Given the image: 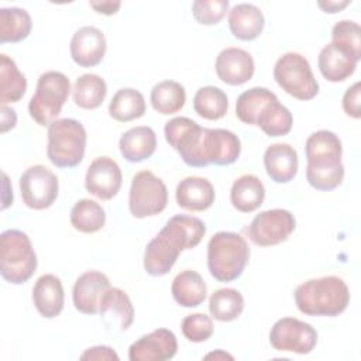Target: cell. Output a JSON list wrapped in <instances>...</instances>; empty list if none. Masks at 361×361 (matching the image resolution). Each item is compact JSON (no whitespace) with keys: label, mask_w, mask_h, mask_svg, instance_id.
<instances>
[{"label":"cell","mask_w":361,"mask_h":361,"mask_svg":"<svg viewBox=\"0 0 361 361\" xmlns=\"http://www.w3.org/2000/svg\"><path fill=\"white\" fill-rule=\"evenodd\" d=\"M265 25L262 11L251 3L235 4L228 13L231 34L241 41H252L259 37Z\"/></svg>","instance_id":"d4e9b609"},{"label":"cell","mask_w":361,"mask_h":361,"mask_svg":"<svg viewBox=\"0 0 361 361\" xmlns=\"http://www.w3.org/2000/svg\"><path fill=\"white\" fill-rule=\"evenodd\" d=\"M361 85L360 82H355L353 86H350L344 96H343V110L347 116L353 118H360L361 117Z\"/></svg>","instance_id":"b9f144b4"},{"label":"cell","mask_w":361,"mask_h":361,"mask_svg":"<svg viewBox=\"0 0 361 361\" xmlns=\"http://www.w3.org/2000/svg\"><path fill=\"white\" fill-rule=\"evenodd\" d=\"M86 141V130L80 121L58 118L48 126V159L56 168H75L85 157Z\"/></svg>","instance_id":"8992f818"},{"label":"cell","mask_w":361,"mask_h":361,"mask_svg":"<svg viewBox=\"0 0 361 361\" xmlns=\"http://www.w3.org/2000/svg\"><path fill=\"white\" fill-rule=\"evenodd\" d=\"M178 351L176 336L168 329H157L128 348L130 361H166L175 357Z\"/></svg>","instance_id":"9a60e30c"},{"label":"cell","mask_w":361,"mask_h":361,"mask_svg":"<svg viewBox=\"0 0 361 361\" xmlns=\"http://www.w3.org/2000/svg\"><path fill=\"white\" fill-rule=\"evenodd\" d=\"M348 4H350L348 0H345V1H319V3H317V6H319L324 13H330V14L340 11L341 8L347 7Z\"/></svg>","instance_id":"bcb514c9"},{"label":"cell","mask_w":361,"mask_h":361,"mask_svg":"<svg viewBox=\"0 0 361 361\" xmlns=\"http://www.w3.org/2000/svg\"><path fill=\"white\" fill-rule=\"evenodd\" d=\"M23 203L34 210H45L58 197L59 182L56 175L44 165H32L20 176Z\"/></svg>","instance_id":"8fae6325"},{"label":"cell","mask_w":361,"mask_h":361,"mask_svg":"<svg viewBox=\"0 0 361 361\" xmlns=\"http://www.w3.org/2000/svg\"><path fill=\"white\" fill-rule=\"evenodd\" d=\"M293 298L299 312L306 316L334 317L347 309L350 290L341 278L327 275L303 282L295 289Z\"/></svg>","instance_id":"3957f363"},{"label":"cell","mask_w":361,"mask_h":361,"mask_svg":"<svg viewBox=\"0 0 361 361\" xmlns=\"http://www.w3.org/2000/svg\"><path fill=\"white\" fill-rule=\"evenodd\" d=\"M99 314L107 317L111 316L118 322L120 330H127L134 320V307L128 295L120 288H109L103 295Z\"/></svg>","instance_id":"e575fe53"},{"label":"cell","mask_w":361,"mask_h":361,"mask_svg":"<svg viewBox=\"0 0 361 361\" xmlns=\"http://www.w3.org/2000/svg\"><path fill=\"white\" fill-rule=\"evenodd\" d=\"M32 28L31 16L20 7L0 8V42H20L25 39Z\"/></svg>","instance_id":"4dcf8cb0"},{"label":"cell","mask_w":361,"mask_h":361,"mask_svg":"<svg viewBox=\"0 0 361 361\" xmlns=\"http://www.w3.org/2000/svg\"><path fill=\"white\" fill-rule=\"evenodd\" d=\"M123 158L128 162H142L151 158L157 149V134L148 126H137L127 130L118 141Z\"/></svg>","instance_id":"cb8c5ba5"},{"label":"cell","mask_w":361,"mask_h":361,"mask_svg":"<svg viewBox=\"0 0 361 361\" xmlns=\"http://www.w3.org/2000/svg\"><path fill=\"white\" fill-rule=\"evenodd\" d=\"M357 63L358 61L350 52L333 42L324 45L317 58L319 71L329 82L345 80L355 72Z\"/></svg>","instance_id":"603a6c76"},{"label":"cell","mask_w":361,"mask_h":361,"mask_svg":"<svg viewBox=\"0 0 361 361\" xmlns=\"http://www.w3.org/2000/svg\"><path fill=\"white\" fill-rule=\"evenodd\" d=\"M204 358L206 360H209V358H214V360H226V358H228V360H233V355H230V354H227V353H224L221 350H217L214 353L207 354Z\"/></svg>","instance_id":"7dc6e473"},{"label":"cell","mask_w":361,"mask_h":361,"mask_svg":"<svg viewBox=\"0 0 361 361\" xmlns=\"http://www.w3.org/2000/svg\"><path fill=\"white\" fill-rule=\"evenodd\" d=\"M276 99V94L267 87H251L243 92L235 102V116L237 118L248 126H255L257 118L271 100Z\"/></svg>","instance_id":"8d00e7d4"},{"label":"cell","mask_w":361,"mask_h":361,"mask_svg":"<svg viewBox=\"0 0 361 361\" xmlns=\"http://www.w3.org/2000/svg\"><path fill=\"white\" fill-rule=\"evenodd\" d=\"M27 90V79L16 62L6 54L0 55V103H16L23 99Z\"/></svg>","instance_id":"f1b7e54d"},{"label":"cell","mask_w":361,"mask_h":361,"mask_svg":"<svg viewBox=\"0 0 361 361\" xmlns=\"http://www.w3.org/2000/svg\"><path fill=\"white\" fill-rule=\"evenodd\" d=\"M168 204V189L161 178L151 171H140L133 176L128 209L135 219L159 214Z\"/></svg>","instance_id":"30bf717a"},{"label":"cell","mask_w":361,"mask_h":361,"mask_svg":"<svg viewBox=\"0 0 361 361\" xmlns=\"http://www.w3.org/2000/svg\"><path fill=\"white\" fill-rule=\"evenodd\" d=\"M166 142L178 151L182 161L192 168H204L203 142L206 127L189 117H173L164 127Z\"/></svg>","instance_id":"9c48e42d"},{"label":"cell","mask_w":361,"mask_h":361,"mask_svg":"<svg viewBox=\"0 0 361 361\" xmlns=\"http://www.w3.org/2000/svg\"><path fill=\"white\" fill-rule=\"evenodd\" d=\"M333 44L344 48L357 61L361 59V28L355 21L341 20L331 30Z\"/></svg>","instance_id":"f35d334b"},{"label":"cell","mask_w":361,"mask_h":361,"mask_svg":"<svg viewBox=\"0 0 361 361\" xmlns=\"http://www.w3.org/2000/svg\"><path fill=\"white\" fill-rule=\"evenodd\" d=\"M171 292L178 305L183 307H196L204 302L207 286L199 272L185 269L173 278Z\"/></svg>","instance_id":"4316f807"},{"label":"cell","mask_w":361,"mask_h":361,"mask_svg":"<svg viewBox=\"0 0 361 361\" xmlns=\"http://www.w3.org/2000/svg\"><path fill=\"white\" fill-rule=\"evenodd\" d=\"M32 303L45 319L61 314L65 303V293L61 279L54 274L41 275L32 288Z\"/></svg>","instance_id":"ffe728a7"},{"label":"cell","mask_w":361,"mask_h":361,"mask_svg":"<svg viewBox=\"0 0 361 361\" xmlns=\"http://www.w3.org/2000/svg\"><path fill=\"white\" fill-rule=\"evenodd\" d=\"M216 73L219 79L230 86H240L248 82L255 72L254 59L243 48H224L216 58Z\"/></svg>","instance_id":"e0dca14e"},{"label":"cell","mask_w":361,"mask_h":361,"mask_svg":"<svg viewBox=\"0 0 361 361\" xmlns=\"http://www.w3.org/2000/svg\"><path fill=\"white\" fill-rule=\"evenodd\" d=\"M80 360H118V355L116 351L109 345H94L87 348L82 355Z\"/></svg>","instance_id":"7bdbcfd3"},{"label":"cell","mask_w":361,"mask_h":361,"mask_svg":"<svg viewBox=\"0 0 361 361\" xmlns=\"http://www.w3.org/2000/svg\"><path fill=\"white\" fill-rule=\"evenodd\" d=\"M147 110L141 92L133 87H123L114 93L109 104V114L120 123H127L144 116Z\"/></svg>","instance_id":"83f0119b"},{"label":"cell","mask_w":361,"mask_h":361,"mask_svg":"<svg viewBox=\"0 0 361 361\" xmlns=\"http://www.w3.org/2000/svg\"><path fill=\"white\" fill-rule=\"evenodd\" d=\"M72 94L78 107L85 110H94L102 106L107 94V85L99 75L83 73L76 79Z\"/></svg>","instance_id":"f546056e"},{"label":"cell","mask_w":361,"mask_h":361,"mask_svg":"<svg viewBox=\"0 0 361 361\" xmlns=\"http://www.w3.org/2000/svg\"><path fill=\"white\" fill-rule=\"evenodd\" d=\"M110 288L109 278L99 271L83 272L73 285L75 309L83 314H97L103 295Z\"/></svg>","instance_id":"ac0fdd59"},{"label":"cell","mask_w":361,"mask_h":361,"mask_svg":"<svg viewBox=\"0 0 361 361\" xmlns=\"http://www.w3.org/2000/svg\"><path fill=\"white\" fill-rule=\"evenodd\" d=\"M228 6L227 0H196L192 4V13L199 24L214 25L223 20Z\"/></svg>","instance_id":"60d3db41"},{"label":"cell","mask_w":361,"mask_h":361,"mask_svg":"<svg viewBox=\"0 0 361 361\" xmlns=\"http://www.w3.org/2000/svg\"><path fill=\"white\" fill-rule=\"evenodd\" d=\"M264 166L271 180L276 183H288L298 173V152L290 144H272L264 152Z\"/></svg>","instance_id":"44dd1931"},{"label":"cell","mask_w":361,"mask_h":361,"mask_svg":"<svg viewBox=\"0 0 361 361\" xmlns=\"http://www.w3.org/2000/svg\"><path fill=\"white\" fill-rule=\"evenodd\" d=\"M296 220L289 210L269 209L257 214L247 228L250 240L259 247L278 245L289 238Z\"/></svg>","instance_id":"7c38bea8"},{"label":"cell","mask_w":361,"mask_h":361,"mask_svg":"<svg viewBox=\"0 0 361 361\" xmlns=\"http://www.w3.org/2000/svg\"><path fill=\"white\" fill-rule=\"evenodd\" d=\"M292 113L288 107L279 103L278 97L264 106L255 123V126H258L268 137L286 135L292 130Z\"/></svg>","instance_id":"836d02e7"},{"label":"cell","mask_w":361,"mask_h":361,"mask_svg":"<svg viewBox=\"0 0 361 361\" xmlns=\"http://www.w3.org/2000/svg\"><path fill=\"white\" fill-rule=\"evenodd\" d=\"M69 220L75 230L92 234L104 227L106 212L97 202L80 199L72 206Z\"/></svg>","instance_id":"d6a6232c"},{"label":"cell","mask_w":361,"mask_h":361,"mask_svg":"<svg viewBox=\"0 0 361 361\" xmlns=\"http://www.w3.org/2000/svg\"><path fill=\"white\" fill-rule=\"evenodd\" d=\"M193 109L206 120H220L228 110V97L217 86H203L195 93Z\"/></svg>","instance_id":"74e56055"},{"label":"cell","mask_w":361,"mask_h":361,"mask_svg":"<svg viewBox=\"0 0 361 361\" xmlns=\"http://www.w3.org/2000/svg\"><path fill=\"white\" fill-rule=\"evenodd\" d=\"M89 4H90V7L94 8L97 13L106 14V16L116 14V13L118 11V8L121 7V3H120V1H100V3L90 1Z\"/></svg>","instance_id":"ee69618b"},{"label":"cell","mask_w":361,"mask_h":361,"mask_svg":"<svg viewBox=\"0 0 361 361\" xmlns=\"http://www.w3.org/2000/svg\"><path fill=\"white\" fill-rule=\"evenodd\" d=\"M175 197L179 207L190 212H203L214 203L216 192L206 178L188 176L178 183Z\"/></svg>","instance_id":"7402d4cb"},{"label":"cell","mask_w":361,"mask_h":361,"mask_svg":"<svg viewBox=\"0 0 361 361\" xmlns=\"http://www.w3.org/2000/svg\"><path fill=\"white\" fill-rule=\"evenodd\" d=\"M241 152L240 138L224 128H206L203 142V159L210 164L226 166L234 164Z\"/></svg>","instance_id":"d6986e66"},{"label":"cell","mask_w":361,"mask_h":361,"mask_svg":"<svg viewBox=\"0 0 361 361\" xmlns=\"http://www.w3.org/2000/svg\"><path fill=\"white\" fill-rule=\"evenodd\" d=\"M151 104L155 111L164 116L178 113L186 102L185 87L175 80H162L151 90Z\"/></svg>","instance_id":"1f68e13d"},{"label":"cell","mask_w":361,"mask_h":361,"mask_svg":"<svg viewBox=\"0 0 361 361\" xmlns=\"http://www.w3.org/2000/svg\"><path fill=\"white\" fill-rule=\"evenodd\" d=\"M71 92V82L66 75L58 71L44 72L37 82V89L28 103L31 118L45 127L58 120Z\"/></svg>","instance_id":"52a82bcc"},{"label":"cell","mask_w":361,"mask_h":361,"mask_svg":"<svg viewBox=\"0 0 361 361\" xmlns=\"http://www.w3.org/2000/svg\"><path fill=\"white\" fill-rule=\"evenodd\" d=\"M250 259L244 237L233 231L216 233L207 244V268L219 282H231L241 276Z\"/></svg>","instance_id":"277c9868"},{"label":"cell","mask_w":361,"mask_h":361,"mask_svg":"<svg viewBox=\"0 0 361 361\" xmlns=\"http://www.w3.org/2000/svg\"><path fill=\"white\" fill-rule=\"evenodd\" d=\"M206 234V224L195 216L176 214L147 244L144 269L151 276H164L183 250L195 248Z\"/></svg>","instance_id":"6da1fadb"},{"label":"cell","mask_w":361,"mask_h":361,"mask_svg":"<svg viewBox=\"0 0 361 361\" xmlns=\"http://www.w3.org/2000/svg\"><path fill=\"white\" fill-rule=\"evenodd\" d=\"M37 269V254L30 237L16 228L0 235V274L13 285L27 282Z\"/></svg>","instance_id":"5b68a950"},{"label":"cell","mask_w":361,"mask_h":361,"mask_svg":"<svg viewBox=\"0 0 361 361\" xmlns=\"http://www.w3.org/2000/svg\"><path fill=\"white\" fill-rule=\"evenodd\" d=\"M214 326L212 317L204 313L188 314L182 320V333L192 343H203L213 334Z\"/></svg>","instance_id":"ab89813d"},{"label":"cell","mask_w":361,"mask_h":361,"mask_svg":"<svg viewBox=\"0 0 361 361\" xmlns=\"http://www.w3.org/2000/svg\"><path fill=\"white\" fill-rule=\"evenodd\" d=\"M274 79L282 90L298 100H312L319 93V83L307 59L298 52H286L278 58Z\"/></svg>","instance_id":"ba28073f"},{"label":"cell","mask_w":361,"mask_h":361,"mask_svg":"<svg viewBox=\"0 0 361 361\" xmlns=\"http://www.w3.org/2000/svg\"><path fill=\"white\" fill-rule=\"evenodd\" d=\"M306 179L312 188L329 192L338 188L344 179L341 162L343 145L333 131L319 130L312 133L305 144Z\"/></svg>","instance_id":"7a4b0ae2"},{"label":"cell","mask_w":361,"mask_h":361,"mask_svg":"<svg viewBox=\"0 0 361 361\" xmlns=\"http://www.w3.org/2000/svg\"><path fill=\"white\" fill-rule=\"evenodd\" d=\"M265 199V188L261 179L255 175H241L233 182L230 190V202L234 209L241 213L257 210Z\"/></svg>","instance_id":"484cf974"},{"label":"cell","mask_w":361,"mask_h":361,"mask_svg":"<svg viewBox=\"0 0 361 361\" xmlns=\"http://www.w3.org/2000/svg\"><path fill=\"white\" fill-rule=\"evenodd\" d=\"M17 123V114L13 109L1 106V133H7L10 128H14Z\"/></svg>","instance_id":"f6af8a7d"},{"label":"cell","mask_w":361,"mask_h":361,"mask_svg":"<svg viewBox=\"0 0 361 361\" xmlns=\"http://www.w3.org/2000/svg\"><path fill=\"white\" fill-rule=\"evenodd\" d=\"M269 343L278 351L309 354L317 344V331L295 317H282L269 331Z\"/></svg>","instance_id":"4fadbf2b"},{"label":"cell","mask_w":361,"mask_h":361,"mask_svg":"<svg viewBox=\"0 0 361 361\" xmlns=\"http://www.w3.org/2000/svg\"><path fill=\"white\" fill-rule=\"evenodd\" d=\"M123 182V175L118 164L109 157H99L92 161L86 171V190L102 200L113 199Z\"/></svg>","instance_id":"5bb4252c"},{"label":"cell","mask_w":361,"mask_h":361,"mask_svg":"<svg viewBox=\"0 0 361 361\" xmlns=\"http://www.w3.org/2000/svg\"><path fill=\"white\" fill-rule=\"evenodd\" d=\"M244 310L243 295L233 288L217 289L209 299V312L219 322H233Z\"/></svg>","instance_id":"d590c367"},{"label":"cell","mask_w":361,"mask_h":361,"mask_svg":"<svg viewBox=\"0 0 361 361\" xmlns=\"http://www.w3.org/2000/svg\"><path fill=\"white\" fill-rule=\"evenodd\" d=\"M106 48L104 34L93 25H85L76 30L69 45L73 62L82 68L99 65L104 58Z\"/></svg>","instance_id":"2e32d148"}]
</instances>
